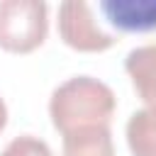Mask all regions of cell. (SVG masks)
Segmentation results:
<instances>
[{"label":"cell","mask_w":156,"mask_h":156,"mask_svg":"<svg viewBox=\"0 0 156 156\" xmlns=\"http://www.w3.org/2000/svg\"><path fill=\"white\" fill-rule=\"evenodd\" d=\"M100 10L119 32L156 29V0H102Z\"/></svg>","instance_id":"4"},{"label":"cell","mask_w":156,"mask_h":156,"mask_svg":"<svg viewBox=\"0 0 156 156\" xmlns=\"http://www.w3.org/2000/svg\"><path fill=\"white\" fill-rule=\"evenodd\" d=\"M127 144L134 156H156V107L136 110L129 117Z\"/></svg>","instance_id":"7"},{"label":"cell","mask_w":156,"mask_h":156,"mask_svg":"<svg viewBox=\"0 0 156 156\" xmlns=\"http://www.w3.org/2000/svg\"><path fill=\"white\" fill-rule=\"evenodd\" d=\"M61 156H115L110 127H83L63 134Z\"/></svg>","instance_id":"6"},{"label":"cell","mask_w":156,"mask_h":156,"mask_svg":"<svg viewBox=\"0 0 156 156\" xmlns=\"http://www.w3.org/2000/svg\"><path fill=\"white\" fill-rule=\"evenodd\" d=\"M5 124H7V107H5V102L0 98V132L5 129Z\"/></svg>","instance_id":"9"},{"label":"cell","mask_w":156,"mask_h":156,"mask_svg":"<svg viewBox=\"0 0 156 156\" xmlns=\"http://www.w3.org/2000/svg\"><path fill=\"white\" fill-rule=\"evenodd\" d=\"M58 34L66 46H71L76 51H85V54L105 51L117 41L115 34L105 32L98 24L90 5L73 2V0L61 2V7H58Z\"/></svg>","instance_id":"3"},{"label":"cell","mask_w":156,"mask_h":156,"mask_svg":"<svg viewBox=\"0 0 156 156\" xmlns=\"http://www.w3.org/2000/svg\"><path fill=\"white\" fill-rule=\"evenodd\" d=\"M0 156H54L49 144L39 136H32V134H24V136H17L12 139Z\"/></svg>","instance_id":"8"},{"label":"cell","mask_w":156,"mask_h":156,"mask_svg":"<svg viewBox=\"0 0 156 156\" xmlns=\"http://www.w3.org/2000/svg\"><path fill=\"white\" fill-rule=\"evenodd\" d=\"M124 68L132 78L136 95L149 107H156V44L132 49L124 58Z\"/></svg>","instance_id":"5"},{"label":"cell","mask_w":156,"mask_h":156,"mask_svg":"<svg viewBox=\"0 0 156 156\" xmlns=\"http://www.w3.org/2000/svg\"><path fill=\"white\" fill-rule=\"evenodd\" d=\"M117 100L110 85L90 76H76L61 83L49 100L51 124L63 134L83 127H110Z\"/></svg>","instance_id":"1"},{"label":"cell","mask_w":156,"mask_h":156,"mask_svg":"<svg viewBox=\"0 0 156 156\" xmlns=\"http://www.w3.org/2000/svg\"><path fill=\"white\" fill-rule=\"evenodd\" d=\"M46 12L41 0H0V49L29 54L41 46L49 32Z\"/></svg>","instance_id":"2"}]
</instances>
